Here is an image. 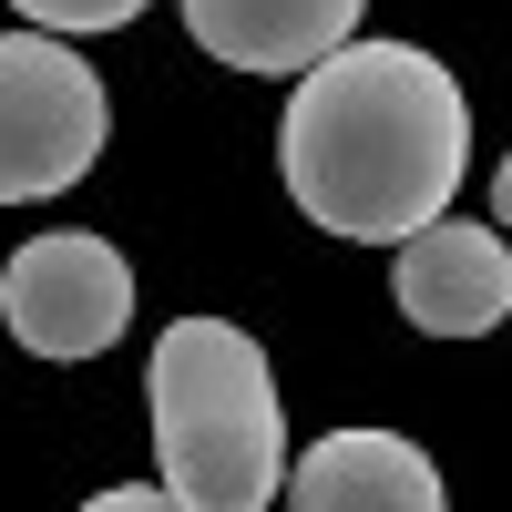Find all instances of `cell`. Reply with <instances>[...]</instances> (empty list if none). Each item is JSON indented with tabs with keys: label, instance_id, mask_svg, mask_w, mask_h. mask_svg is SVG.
Listing matches in <instances>:
<instances>
[{
	"label": "cell",
	"instance_id": "6da1fadb",
	"mask_svg": "<svg viewBox=\"0 0 512 512\" xmlns=\"http://www.w3.org/2000/svg\"><path fill=\"white\" fill-rule=\"evenodd\" d=\"M277 175L308 226L400 246L451 216V185L472 175V103L420 41H338L328 62L297 72Z\"/></svg>",
	"mask_w": 512,
	"mask_h": 512
},
{
	"label": "cell",
	"instance_id": "7a4b0ae2",
	"mask_svg": "<svg viewBox=\"0 0 512 512\" xmlns=\"http://www.w3.org/2000/svg\"><path fill=\"white\" fill-rule=\"evenodd\" d=\"M154 461L175 512H267L287 482V420L267 349L236 318H175L154 338Z\"/></svg>",
	"mask_w": 512,
	"mask_h": 512
},
{
	"label": "cell",
	"instance_id": "3957f363",
	"mask_svg": "<svg viewBox=\"0 0 512 512\" xmlns=\"http://www.w3.org/2000/svg\"><path fill=\"white\" fill-rule=\"evenodd\" d=\"M103 154V72L52 31H0V205L72 195Z\"/></svg>",
	"mask_w": 512,
	"mask_h": 512
},
{
	"label": "cell",
	"instance_id": "277c9868",
	"mask_svg": "<svg viewBox=\"0 0 512 512\" xmlns=\"http://www.w3.org/2000/svg\"><path fill=\"white\" fill-rule=\"evenodd\" d=\"M0 318L31 359H103L123 318H134V267H123L113 236H31L11 267H0Z\"/></svg>",
	"mask_w": 512,
	"mask_h": 512
},
{
	"label": "cell",
	"instance_id": "5b68a950",
	"mask_svg": "<svg viewBox=\"0 0 512 512\" xmlns=\"http://www.w3.org/2000/svg\"><path fill=\"white\" fill-rule=\"evenodd\" d=\"M400 318L420 338H482L512 318V246L492 226H461V216H431L420 236H400Z\"/></svg>",
	"mask_w": 512,
	"mask_h": 512
},
{
	"label": "cell",
	"instance_id": "8992f818",
	"mask_svg": "<svg viewBox=\"0 0 512 512\" xmlns=\"http://www.w3.org/2000/svg\"><path fill=\"white\" fill-rule=\"evenodd\" d=\"M277 492H287V512H451L431 451L400 431H328L297 451V472Z\"/></svg>",
	"mask_w": 512,
	"mask_h": 512
},
{
	"label": "cell",
	"instance_id": "52a82bcc",
	"mask_svg": "<svg viewBox=\"0 0 512 512\" xmlns=\"http://www.w3.org/2000/svg\"><path fill=\"white\" fill-rule=\"evenodd\" d=\"M369 0H185V31L226 72H308L338 41H359Z\"/></svg>",
	"mask_w": 512,
	"mask_h": 512
},
{
	"label": "cell",
	"instance_id": "ba28073f",
	"mask_svg": "<svg viewBox=\"0 0 512 512\" xmlns=\"http://www.w3.org/2000/svg\"><path fill=\"white\" fill-rule=\"evenodd\" d=\"M11 11H21L31 31H123L144 0H11Z\"/></svg>",
	"mask_w": 512,
	"mask_h": 512
},
{
	"label": "cell",
	"instance_id": "9c48e42d",
	"mask_svg": "<svg viewBox=\"0 0 512 512\" xmlns=\"http://www.w3.org/2000/svg\"><path fill=\"white\" fill-rule=\"evenodd\" d=\"M82 512H175V502H164V482H113V492L82 502Z\"/></svg>",
	"mask_w": 512,
	"mask_h": 512
},
{
	"label": "cell",
	"instance_id": "30bf717a",
	"mask_svg": "<svg viewBox=\"0 0 512 512\" xmlns=\"http://www.w3.org/2000/svg\"><path fill=\"white\" fill-rule=\"evenodd\" d=\"M492 216L512 226V154H502V175H492Z\"/></svg>",
	"mask_w": 512,
	"mask_h": 512
}]
</instances>
